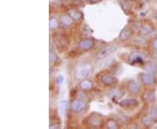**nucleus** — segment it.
I'll use <instances>...</instances> for the list:
<instances>
[{
	"label": "nucleus",
	"instance_id": "nucleus-1",
	"mask_svg": "<svg viewBox=\"0 0 157 129\" xmlns=\"http://www.w3.org/2000/svg\"><path fill=\"white\" fill-rule=\"evenodd\" d=\"M93 71L92 66L88 63H81L76 66L74 70V79L78 81L86 79Z\"/></svg>",
	"mask_w": 157,
	"mask_h": 129
},
{
	"label": "nucleus",
	"instance_id": "nucleus-2",
	"mask_svg": "<svg viewBox=\"0 0 157 129\" xmlns=\"http://www.w3.org/2000/svg\"><path fill=\"white\" fill-rule=\"evenodd\" d=\"M85 123L89 127L97 128V127H102V125L104 123V119L100 114H90L87 118L85 119Z\"/></svg>",
	"mask_w": 157,
	"mask_h": 129
},
{
	"label": "nucleus",
	"instance_id": "nucleus-3",
	"mask_svg": "<svg viewBox=\"0 0 157 129\" xmlns=\"http://www.w3.org/2000/svg\"><path fill=\"white\" fill-rule=\"evenodd\" d=\"M86 106L87 105L84 100L80 99H74L72 100V102L70 104V109L72 110V112H74L75 114H79L85 110Z\"/></svg>",
	"mask_w": 157,
	"mask_h": 129
},
{
	"label": "nucleus",
	"instance_id": "nucleus-4",
	"mask_svg": "<svg viewBox=\"0 0 157 129\" xmlns=\"http://www.w3.org/2000/svg\"><path fill=\"white\" fill-rule=\"evenodd\" d=\"M94 46V40L93 38H83L78 43V48L84 52L90 51Z\"/></svg>",
	"mask_w": 157,
	"mask_h": 129
},
{
	"label": "nucleus",
	"instance_id": "nucleus-5",
	"mask_svg": "<svg viewBox=\"0 0 157 129\" xmlns=\"http://www.w3.org/2000/svg\"><path fill=\"white\" fill-rule=\"evenodd\" d=\"M117 49V47L113 45H109V46H104L101 49H100V51L96 54V57L98 59H103L107 56H109L111 53H113L115 50Z\"/></svg>",
	"mask_w": 157,
	"mask_h": 129
},
{
	"label": "nucleus",
	"instance_id": "nucleus-6",
	"mask_svg": "<svg viewBox=\"0 0 157 129\" xmlns=\"http://www.w3.org/2000/svg\"><path fill=\"white\" fill-rule=\"evenodd\" d=\"M140 79H141V81L144 85H151L153 84H155V77L154 75V73H151L149 72H144L140 74Z\"/></svg>",
	"mask_w": 157,
	"mask_h": 129
},
{
	"label": "nucleus",
	"instance_id": "nucleus-7",
	"mask_svg": "<svg viewBox=\"0 0 157 129\" xmlns=\"http://www.w3.org/2000/svg\"><path fill=\"white\" fill-rule=\"evenodd\" d=\"M127 89L131 94H138L141 90V86L137 81H135L134 79H130L127 81Z\"/></svg>",
	"mask_w": 157,
	"mask_h": 129
},
{
	"label": "nucleus",
	"instance_id": "nucleus-8",
	"mask_svg": "<svg viewBox=\"0 0 157 129\" xmlns=\"http://www.w3.org/2000/svg\"><path fill=\"white\" fill-rule=\"evenodd\" d=\"M117 79L111 74H103L100 77V82L107 86H113L117 83Z\"/></svg>",
	"mask_w": 157,
	"mask_h": 129
},
{
	"label": "nucleus",
	"instance_id": "nucleus-9",
	"mask_svg": "<svg viewBox=\"0 0 157 129\" xmlns=\"http://www.w3.org/2000/svg\"><path fill=\"white\" fill-rule=\"evenodd\" d=\"M128 60L131 65H139V64H143L144 62V56L138 53H132L129 57Z\"/></svg>",
	"mask_w": 157,
	"mask_h": 129
},
{
	"label": "nucleus",
	"instance_id": "nucleus-10",
	"mask_svg": "<svg viewBox=\"0 0 157 129\" xmlns=\"http://www.w3.org/2000/svg\"><path fill=\"white\" fill-rule=\"evenodd\" d=\"M120 107L122 108H132L139 106V101L136 99H124L120 100L119 103Z\"/></svg>",
	"mask_w": 157,
	"mask_h": 129
},
{
	"label": "nucleus",
	"instance_id": "nucleus-11",
	"mask_svg": "<svg viewBox=\"0 0 157 129\" xmlns=\"http://www.w3.org/2000/svg\"><path fill=\"white\" fill-rule=\"evenodd\" d=\"M139 31H140V33H141L142 35H143V36H147V35L151 34V33L154 31V27H153V25L149 23L142 24L141 26H140Z\"/></svg>",
	"mask_w": 157,
	"mask_h": 129
},
{
	"label": "nucleus",
	"instance_id": "nucleus-12",
	"mask_svg": "<svg viewBox=\"0 0 157 129\" xmlns=\"http://www.w3.org/2000/svg\"><path fill=\"white\" fill-rule=\"evenodd\" d=\"M142 99L147 103H154L155 101V93L153 90H147L142 94Z\"/></svg>",
	"mask_w": 157,
	"mask_h": 129
},
{
	"label": "nucleus",
	"instance_id": "nucleus-13",
	"mask_svg": "<svg viewBox=\"0 0 157 129\" xmlns=\"http://www.w3.org/2000/svg\"><path fill=\"white\" fill-rule=\"evenodd\" d=\"M123 92L121 91L119 88H113L112 90H110L108 92V96L109 98L113 100V101H117L123 96Z\"/></svg>",
	"mask_w": 157,
	"mask_h": 129
},
{
	"label": "nucleus",
	"instance_id": "nucleus-14",
	"mask_svg": "<svg viewBox=\"0 0 157 129\" xmlns=\"http://www.w3.org/2000/svg\"><path fill=\"white\" fill-rule=\"evenodd\" d=\"M67 14L75 21H80V20L82 19V13L80 11L76 10V9H73V8L69 9L67 11Z\"/></svg>",
	"mask_w": 157,
	"mask_h": 129
},
{
	"label": "nucleus",
	"instance_id": "nucleus-15",
	"mask_svg": "<svg viewBox=\"0 0 157 129\" xmlns=\"http://www.w3.org/2000/svg\"><path fill=\"white\" fill-rule=\"evenodd\" d=\"M133 35V31L129 28H124L123 30L120 31L119 38L121 41H127L130 38H132Z\"/></svg>",
	"mask_w": 157,
	"mask_h": 129
},
{
	"label": "nucleus",
	"instance_id": "nucleus-16",
	"mask_svg": "<svg viewBox=\"0 0 157 129\" xmlns=\"http://www.w3.org/2000/svg\"><path fill=\"white\" fill-rule=\"evenodd\" d=\"M93 84L89 79H83L80 83V88L84 92L90 91L93 88Z\"/></svg>",
	"mask_w": 157,
	"mask_h": 129
},
{
	"label": "nucleus",
	"instance_id": "nucleus-17",
	"mask_svg": "<svg viewBox=\"0 0 157 129\" xmlns=\"http://www.w3.org/2000/svg\"><path fill=\"white\" fill-rule=\"evenodd\" d=\"M60 24L64 26V27H70L73 24V18L67 14V15H62L60 18Z\"/></svg>",
	"mask_w": 157,
	"mask_h": 129
},
{
	"label": "nucleus",
	"instance_id": "nucleus-18",
	"mask_svg": "<svg viewBox=\"0 0 157 129\" xmlns=\"http://www.w3.org/2000/svg\"><path fill=\"white\" fill-rule=\"evenodd\" d=\"M144 70L146 72H149L151 73H155L157 72V64L153 62V61H149L148 62L145 66H144Z\"/></svg>",
	"mask_w": 157,
	"mask_h": 129
},
{
	"label": "nucleus",
	"instance_id": "nucleus-19",
	"mask_svg": "<svg viewBox=\"0 0 157 129\" xmlns=\"http://www.w3.org/2000/svg\"><path fill=\"white\" fill-rule=\"evenodd\" d=\"M155 121L152 118V116L149 115V114H146L142 118V123L145 127H151V126H153Z\"/></svg>",
	"mask_w": 157,
	"mask_h": 129
},
{
	"label": "nucleus",
	"instance_id": "nucleus-20",
	"mask_svg": "<svg viewBox=\"0 0 157 129\" xmlns=\"http://www.w3.org/2000/svg\"><path fill=\"white\" fill-rule=\"evenodd\" d=\"M67 102L63 100L60 102L59 104V111H60V114L61 115H66V113H67Z\"/></svg>",
	"mask_w": 157,
	"mask_h": 129
},
{
	"label": "nucleus",
	"instance_id": "nucleus-21",
	"mask_svg": "<svg viewBox=\"0 0 157 129\" xmlns=\"http://www.w3.org/2000/svg\"><path fill=\"white\" fill-rule=\"evenodd\" d=\"M59 26V21L57 20L56 18H50V22H49V27L51 30H56L57 27Z\"/></svg>",
	"mask_w": 157,
	"mask_h": 129
},
{
	"label": "nucleus",
	"instance_id": "nucleus-22",
	"mask_svg": "<svg viewBox=\"0 0 157 129\" xmlns=\"http://www.w3.org/2000/svg\"><path fill=\"white\" fill-rule=\"evenodd\" d=\"M106 127L108 129H117L119 128L118 123L115 121L114 120H108L106 121Z\"/></svg>",
	"mask_w": 157,
	"mask_h": 129
},
{
	"label": "nucleus",
	"instance_id": "nucleus-23",
	"mask_svg": "<svg viewBox=\"0 0 157 129\" xmlns=\"http://www.w3.org/2000/svg\"><path fill=\"white\" fill-rule=\"evenodd\" d=\"M149 114L152 116V118L157 121V106H153L151 107L149 111Z\"/></svg>",
	"mask_w": 157,
	"mask_h": 129
},
{
	"label": "nucleus",
	"instance_id": "nucleus-24",
	"mask_svg": "<svg viewBox=\"0 0 157 129\" xmlns=\"http://www.w3.org/2000/svg\"><path fill=\"white\" fill-rule=\"evenodd\" d=\"M49 58H50V64H53L58 59L56 53H54V52H52V51H51L50 53H49Z\"/></svg>",
	"mask_w": 157,
	"mask_h": 129
},
{
	"label": "nucleus",
	"instance_id": "nucleus-25",
	"mask_svg": "<svg viewBox=\"0 0 157 129\" xmlns=\"http://www.w3.org/2000/svg\"><path fill=\"white\" fill-rule=\"evenodd\" d=\"M135 43H137L138 45H145L146 43H147V40L145 39L144 38H142V37H140V38H137L135 40Z\"/></svg>",
	"mask_w": 157,
	"mask_h": 129
},
{
	"label": "nucleus",
	"instance_id": "nucleus-26",
	"mask_svg": "<svg viewBox=\"0 0 157 129\" xmlns=\"http://www.w3.org/2000/svg\"><path fill=\"white\" fill-rule=\"evenodd\" d=\"M152 47L155 51H157V38H155L152 42Z\"/></svg>",
	"mask_w": 157,
	"mask_h": 129
},
{
	"label": "nucleus",
	"instance_id": "nucleus-27",
	"mask_svg": "<svg viewBox=\"0 0 157 129\" xmlns=\"http://www.w3.org/2000/svg\"><path fill=\"white\" fill-rule=\"evenodd\" d=\"M86 1H87L89 3H92V4H96V3H99L101 0H86Z\"/></svg>",
	"mask_w": 157,
	"mask_h": 129
},
{
	"label": "nucleus",
	"instance_id": "nucleus-28",
	"mask_svg": "<svg viewBox=\"0 0 157 129\" xmlns=\"http://www.w3.org/2000/svg\"><path fill=\"white\" fill-rule=\"evenodd\" d=\"M154 18H155V19L157 20V12L155 13V17H154Z\"/></svg>",
	"mask_w": 157,
	"mask_h": 129
},
{
	"label": "nucleus",
	"instance_id": "nucleus-29",
	"mask_svg": "<svg viewBox=\"0 0 157 129\" xmlns=\"http://www.w3.org/2000/svg\"><path fill=\"white\" fill-rule=\"evenodd\" d=\"M156 1H157V0H156Z\"/></svg>",
	"mask_w": 157,
	"mask_h": 129
}]
</instances>
